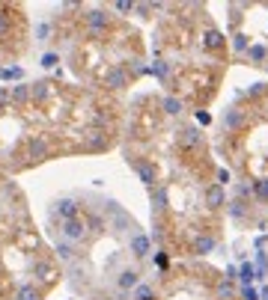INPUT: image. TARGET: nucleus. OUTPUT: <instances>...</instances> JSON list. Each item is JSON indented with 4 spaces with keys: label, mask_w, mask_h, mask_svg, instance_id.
Segmentation results:
<instances>
[{
    "label": "nucleus",
    "mask_w": 268,
    "mask_h": 300,
    "mask_svg": "<svg viewBox=\"0 0 268 300\" xmlns=\"http://www.w3.org/2000/svg\"><path fill=\"white\" fill-rule=\"evenodd\" d=\"M63 241L69 244H78V241H84L87 238V223L81 220V217H72V220H63Z\"/></svg>",
    "instance_id": "nucleus-1"
},
{
    "label": "nucleus",
    "mask_w": 268,
    "mask_h": 300,
    "mask_svg": "<svg viewBox=\"0 0 268 300\" xmlns=\"http://www.w3.org/2000/svg\"><path fill=\"white\" fill-rule=\"evenodd\" d=\"M84 24H87V30H104V27H110V15L104 12V9H90L87 15H84Z\"/></svg>",
    "instance_id": "nucleus-2"
},
{
    "label": "nucleus",
    "mask_w": 268,
    "mask_h": 300,
    "mask_svg": "<svg viewBox=\"0 0 268 300\" xmlns=\"http://www.w3.org/2000/svg\"><path fill=\"white\" fill-rule=\"evenodd\" d=\"M104 83H107L110 89H116V92H119V89H125V86H128V71H125V68H119V66H113L110 71H107Z\"/></svg>",
    "instance_id": "nucleus-3"
},
{
    "label": "nucleus",
    "mask_w": 268,
    "mask_h": 300,
    "mask_svg": "<svg viewBox=\"0 0 268 300\" xmlns=\"http://www.w3.org/2000/svg\"><path fill=\"white\" fill-rule=\"evenodd\" d=\"M134 172H137V178L146 184V187H152L155 184V178H158V172H155V167L152 164H146V161H131Z\"/></svg>",
    "instance_id": "nucleus-4"
},
{
    "label": "nucleus",
    "mask_w": 268,
    "mask_h": 300,
    "mask_svg": "<svg viewBox=\"0 0 268 300\" xmlns=\"http://www.w3.org/2000/svg\"><path fill=\"white\" fill-rule=\"evenodd\" d=\"M149 250H152V241H149V235L134 232V235H131V253H134V259H146V256H149Z\"/></svg>",
    "instance_id": "nucleus-5"
},
{
    "label": "nucleus",
    "mask_w": 268,
    "mask_h": 300,
    "mask_svg": "<svg viewBox=\"0 0 268 300\" xmlns=\"http://www.w3.org/2000/svg\"><path fill=\"white\" fill-rule=\"evenodd\" d=\"M241 125H244V110H241V107L224 110V128H227V131H238Z\"/></svg>",
    "instance_id": "nucleus-6"
},
{
    "label": "nucleus",
    "mask_w": 268,
    "mask_h": 300,
    "mask_svg": "<svg viewBox=\"0 0 268 300\" xmlns=\"http://www.w3.org/2000/svg\"><path fill=\"white\" fill-rule=\"evenodd\" d=\"M48 155H51V149H48V143H45V140L33 137V140L27 143V158H30V161H45Z\"/></svg>",
    "instance_id": "nucleus-7"
},
{
    "label": "nucleus",
    "mask_w": 268,
    "mask_h": 300,
    "mask_svg": "<svg viewBox=\"0 0 268 300\" xmlns=\"http://www.w3.org/2000/svg\"><path fill=\"white\" fill-rule=\"evenodd\" d=\"M116 285H119V291H134V288L140 285V273H137V270H131V267H125V270L119 273Z\"/></svg>",
    "instance_id": "nucleus-8"
},
{
    "label": "nucleus",
    "mask_w": 268,
    "mask_h": 300,
    "mask_svg": "<svg viewBox=\"0 0 268 300\" xmlns=\"http://www.w3.org/2000/svg\"><path fill=\"white\" fill-rule=\"evenodd\" d=\"M107 211H110V217H113V226H116L119 232H122V229H131V217H128V214H125V211H122L116 202H110V208H107Z\"/></svg>",
    "instance_id": "nucleus-9"
},
{
    "label": "nucleus",
    "mask_w": 268,
    "mask_h": 300,
    "mask_svg": "<svg viewBox=\"0 0 268 300\" xmlns=\"http://www.w3.org/2000/svg\"><path fill=\"white\" fill-rule=\"evenodd\" d=\"M206 205H209V208H221V205H227V193H224V187H218V184L206 187Z\"/></svg>",
    "instance_id": "nucleus-10"
},
{
    "label": "nucleus",
    "mask_w": 268,
    "mask_h": 300,
    "mask_svg": "<svg viewBox=\"0 0 268 300\" xmlns=\"http://www.w3.org/2000/svg\"><path fill=\"white\" fill-rule=\"evenodd\" d=\"M54 214H57V217H63V220L78 217V202H75V199H60L57 205H54Z\"/></svg>",
    "instance_id": "nucleus-11"
},
{
    "label": "nucleus",
    "mask_w": 268,
    "mask_h": 300,
    "mask_svg": "<svg viewBox=\"0 0 268 300\" xmlns=\"http://www.w3.org/2000/svg\"><path fill=\"white\" fill-rule=\"evenodd\" d=\"M9 101L12 104H27L30 101V83H18L9 89Z\"/></svg>",
    "instance_id": "nucleus-12"
},
{
    "label": "nucleus",
    "mask_w": 268,
    "mask_h": 300,
    "mask_svg": "<svg viewBox=\"0 0 268 300\" xmlns=\"http://www.w3.org/2000/svg\"><path fill=\"white\" fill-rule=\"evenodd\" d=\"M247 60H250V63H256V66H262V63L268 60V48H265V45H259V42H253V45L247 48Z\"/></svg>",
    "instance_id": "nucleus-13"
},
{
    "label": "nucleus",
    "mask_w": 268,
    "mask_h": 300,
    "mask_svg": "<svg viewBox=\"0 0 268 300\" xmlns=\"http://www.w3.org/2000/svg\"><path fill=\"white\" fill-rule=\"evenodd\" d=\"M203 45H206L209 51L224 48V33H221V30H206V33H203Z\"/></svg>",
    "instance_id": "nucleus-14"
},
{
    "label": "nucleus",
    "mask_w": 268,
    "mask_h": 300,
    "mask_svg": "<svg viewBox=\"0 0 268 300\" xmlns=\"http://www.w3.org/2000/svg\"><path fill=\"white\" fill-rule=\"evenodd\" d=\"M215 244H218V241H215L212 235H200V238L194 241V253H197V256H209V253L215 250Z\"/></svg>",
    "instance_id": "nucleus-15"
},
{
    "label": "nucleus",
    "mask_w": 268,
    "mask_h": 300,
    "mask_svg": "<svg viewBox=\"0 0 268 300\" xmlns=\"http://www.w3.org/2000/svg\"><path fill=\"white\" fill-rule=\"evenodd\" d=\"M48 95H51V83H48V80L30 83V98H33V101H45Z\"/></svg>",
    "instance_id": "nucleus-16"
},
{
    "label": "nucleus",
    "mask_w": 268,
    "mask_h": 300,
    "mask_svg": "<svg viewBox=\"0 0 268 300\" xmlns=\"http://www.w3.org/2000/svg\"><path fill=\"white\" fill-rule=\"evenodd\" d=\"M179 143H182V146H197V143H200V128H194V125L182 128V134H179Z\"/></svg>",
    "instance_id": "nucleus-17"
},
{
    "label": "nucleus",
    "mask_w": 268,
    "mask_h": 300,
    "mask_svg": "<svg viewBox=\"0 0 268 300\" xmlns=\"http://www.w3.org/2000/svg\"><path fill=\"white\" fill-rule=\"evenodd\" d=\"M161 107H164V113H170V116H179V113H182V98L167 95V98L161 101Z\"/></svg>",
    "instance_id": "nucleus-18"
},
{
    "label": "nucleus",
    "mask_w": 268,
    "mask_h": 300,
    "mask_svg": "<svg viewBox=\"0 0 268 300\" xmlns=\"http://www.w3.org/2000/svg\"><path fill=\"white\" fill-rule=\"evenodd\" d=\"M238 279H241L244 285H250V282L256 279V267L250 265V262H244V265L238 267Z\"/></svg>",
    "instance_id": "nucleus-19"
},
{
    "label": "nucleus",
    "mask_w": 268,
    "mask_h": 300,
    "mask_svg": "<svg viewBox=\"0 0 268 300\" xmlns=\"http://www.w3.org/2000/svg\"><path fill=\"white\" fill-rule=\"evenodd\" d=\"M57 256H60L63 262H72V259H75V244H69V241H57Z\"/></svg>",
    "instance_id": "nucleus-20"
},
{
    "label": "nucleus",
    "mask_w": 268,
    "mask_h": 300,
    "mask_svg": "<svg viewBox=\"0 0 268 300\" xmlns=\"http://www.w3.org/2000/svg\"><path fill=\"white\" fill-rule=\"evenodd\" d=\"M15 300H39V288L36 285H21L15 291Z\"/></svg>",
    "instance_id": "nucleus-21"
},
{
    "label": "nucleus",
    "mask_w": 268,
    "mask_h": 300,
    "mask_svg": "<svg viewBox=\"0 0 268 300\" xmlns=\"http://www.w3.org/2000/svg\"><path fill=\"white\" fill-rule=\"evenodd\" d=\"M87 146H90V149H96V152H99V149H107V137H104V131H93Z\"/></svg>",
    "instance_id": "nucleus-22"
},
{
    "label": "nucleus",
    "mask_w": 268,
    "mask_h": 300,
    "mask_svg": "<svg viewBox=\"0 0 268 300\" xmlns=\"http://www.w3.org/2000/svg\"><path fill=\"white\" fill-rule=\"evenodd\" d=\"M152 205H155V211H164V208H167V190H164V187H158V190L152 193Z\"/></svg>",
    "instance_id": "nucleus-23"
},
{
    "label": "nucleus",
    "mask_w": 268,
    "mask_h": 300,
    "mask_svg": "<svg viewBox=\"0 0 268 300\" xmlns=\"http://www.w3.org/2000/svg\"><path fill=\"white\" fill-rule=\"evenodd\" d=\"M233 48L238 51V54H247V48H250V39H247L244 33H235V36H233Z\"/></svg>",
    "instance_id": "nucleus-24"
},
{
    "label": "nucleus",
    "mask_w": 268,
    "mask_h": 300,
    "mask_svg": "<svg viewBox=\"0 0 268 300\" xmlns=\"http://www.w3.org/2000/svg\"><path fill=\"white\" fill-rule=\"evenodd\" d=\"M244 214H247V205H244L241 199H233V202H230V217H235V220H241Z\"/></svg>",
    "instance_id": "nucleus-25"
},
{
    "label": "nucleus",
    "mask_w": 268,
    "mask_h": 300,
    "mask_svg": "<svg viewBox=\"0 0 268 300\" xmlns=\"http://www.w3.org/2000/svg\"><path fill=\"white\" fill-rule=\"evenodd\" d=\"M253 196L259 202H268V178H259L256 181V187H253Z\"/></svg>",
    "instance_id": "nucleus-26"
},
{
    "label": "nucleus",
    "mask_w": 268,
    "mask_h": 300,
    "mask_svg": "<svg viewBox=\"0 0 268 300\" xmlns=\"http://www.w3.org/2000/svg\"><path fill=\"white\" fill-rule=\"evenodd\" d=\"M134 300H155L152 285H137V288H134Z\"/></svg>",
    "instance_id": "nucleus-27"
},
{
    "label": "nucleus",
    "mask_w": 268,
    "mask_h": 300,
    "mask_svg": "<svg viewBox=\"0 0 268 300\" xmlns=\"http://www.w3.org/2000/svg\"><path fill=\"white\" fill-rule=\"evenodd\" d=\"M24 77V68L12 66V68H3V74H0V80H21Z\"/></svg>",
    "instance_id": "nucleus-28"
},
{
    "label": "nucleus",
    "mask_w": 268,
    "mask_h": 300,
    "mask_svg": "<svg viewBox=\"0 0 268 300\" xmlns=\"http://www.w3.org/2000/svg\"><path fill=\"white\" fill-rule=\"evenodd\" d=\"M149 71H152L155 77H161V80H167V74H170V66H167V63H164V60H158V63H155V66L149 68Z\"/></svg>",
    "instance_id": "nucleus-29"
},
{
    "label": "nucleus",
    "mask_w": 268,
    "mask_h": 300,
    "mask_svg": "<svg viewBox=\"0 0 268 300\" xmlns=\"http://www.w3.org/2000/svg\"><path fill=\"white\" fill-rule=\"evenodd\" d=\"M218 297H221V300H233V285H230V279L218 285Z\"/></svg>",
    "instance_id": "nucleus-30"
},
{
    "label": "nucleus",
    "mask_w": 268,
    "mask_h": 300,
    "mask_svg": "<svg viewBox=\"0 0 268 300\" xmlns=\"http://www.w3.org/2000/svg\"><path fill=\"white\" fill-rule=\"evenodd\" d=\"M45 68H54L57 63H60V54H42V60H39Z\"/></svg>",
    "instance_id": "nucleus-31"
},
{
    "label": "nucleus",
    "mask_w": 268,
    "mask_h": 300,
    "mask_svg": "<svg viewBox=\"0 0 268 300\" xmlns=\"http://www.w3.org/2000/svg\"><path fill=\"white\" fill-rule=\"evenodd\" d=\"M241 297L244 300H259V291H256L253 285H244V288H241Z\"/></svg>",
    "instance_id": "nucleus-32"
},
{
    "label": "nucleus",
    "mask_w": 268,
    "mask_h": 300,
    "mask_svg": "<svg viewBox=\"0 0 268 300\" xmlns=\"http://www.w3.org/2000/svg\"><path fill=\"white\" fill-rule=\"evenodd\" d=\"M9 33V15L6 12H0V39Z\"/></svg>",
    "instance_id": "nucleus-33"
},
{
    "label": "nucleus",
    "mask_w": 268,
    "mask_h": 300,
    "mask_svg": "<svg viewBox=\"0 0 268 300\" xmlns=\"http://www.w3.org/2000/svg\"><path fill=\"white\" fill-rule=\"evenodd\" d=\"M48 33H51V24H45V21H42V24H39V30H36L39 42H45V39H48Z\"/></svg>",
    "instance_id": "nucleus-34"
},
{
    "label": "nucleus",
    "mask_w": 268,
    "mask_h": 300,
    "mask_svg": "<svg viewBox=\"0 0 268 300\" xmlns=\"http://www.w3.org/2000/svg\"><path fill=\"white\" fill-rule=\"evenodd\" d=\"M230 184V169H218V187Z\"/></svg>",
    "instance_id": "nucleus-35"
},
{
    "label": "nucleus",
    "mask_w": 268,
    "mask_h": 300,
    "mask_svg": "<svg viewBox=\"0 0 268 300\" xmlns=\"http://www.w3.org/2000/svg\"><path fill=\"white\" fill-rule=\"evenodd\" d=\"M235 193L244 199V196H253V187H250V184H238V187H235Z\"/></svg>",
    "instance_id": "nucleus-36"
},
{
    "label": "nucleus",
    "mask_w": 268,
    "mask_h": 300,
    "mask_svg": "<svg viewBox=\"0 0 268 300\" xmlns=\"http://www.w3.org/2000/svg\"><path fill=\"white\" fill-rule=\"evenodd\" d=\"M113 9H116V12H131L134 3H128V0H119V3H113Z\"/></svg>",
    "instance_id": "nucleus-37"
},
{
    "label": "nucleus",
    "mask_w": 268,
    "mask_h": 300,
    "mask_svg": "<svg viewBox=\"0 0 268 300\" xmlns=\"http://www.w3.org/2000/svg\"><path fill=\"white\" fill-rule=\"evenodd\" d=\"M155 265L161 267V270H167V265H170V262H167V253H155Z\"/></svg>",
    "instance_id": "nucleus-38"
},
{
    "label": "nucleus",
    "mask_w": 268,
    "mask_h": 300,
    "mask_svg": "<svg viewBox=\"0 0 268 300\" xmlns=\"http://www.w3.org/2000/svg\"><path fill=\"white\" fill-rule=\"evenodd\" d=\"M197 122H200V125H209V122H212V116H209L206 110H197Z\"/></svg>",
    "instance_id": "nucleus-39"
},
{
    "label": "nucleus",
    "mask_w": 268,
    "mask_h": 300,
    "mask_svg": "<svg viewBox=\"0 0 268 300\" xmlns=\"http://www.w3.org/2000/svg\"><path fill=\"white\" fill-rule=\"evenodd\" d=\"M3 104H9V89L0 86V107H3Z\"/></svg>",
    "instance_id": "nucleus-40"
},
{
    "label": "nucleus",
    "mask_w": 268,
    "mask_h": 300,
    "mask_svg": "<svg viewBox=\"0 0 268 300\" xmlns=\"http://www.w3.org/2000/svg\"><path fill=\"white\" fill-rule=\"evenodd\" d=\"M262 89H265V83H253V89H250V95H259Z\"/></svg>",
    "instance_id": "nucleus-41"
},
{
    "label": "nucleus",
    "mask_w": 268,
    "mask_h": 300,
    "mask_svg": "<svg viewBox=\"0 0 268 300\" xmlns=\"http://www.w3.org/2000/svg\"><path fill=\"white\" fill-rule=\"evenodd\" d=\"M259 300H268V285L262 288V291H259Z\"/></svg>",
    "instance_id": "nucleus-42"
},
{
    "label": "nucleus",
    "mask_w": 268,
    "mask_h": 300,
    "mask_svg": "<svg viewBox=\"0 0 268 300\" xmlns=\"http://www.w3.org/2000/svg\"><path fill=\"white\" fill-rule=\"evenodd\" d=\"M0 74H3V68H0Z\"/></svg>",
    "instance_id": "nucleus-43"
}]
</instances>
